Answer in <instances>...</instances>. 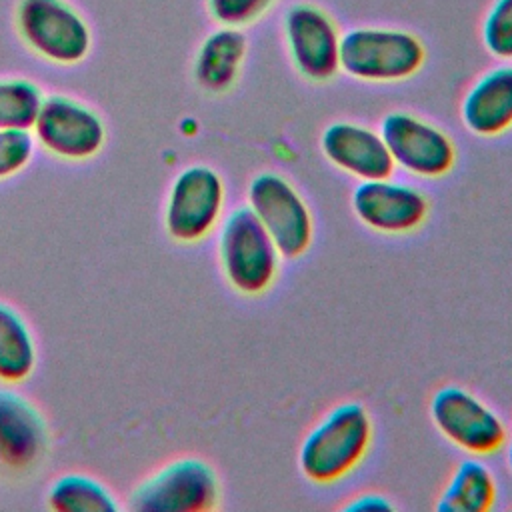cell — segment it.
Instances as JSON below:
<instances>
[{"instance_id":"obj_16","label":"cell","mask_w":512,"mask_h":512,"mask_svg":"<svg viewBox=\"0 0 512 512\" xmlns=\"http://www.w3.org/2000/svg\"><path fill=\"white\" fill-rule=\"evenodd\" d=\"M246 54L248 40L240 28H216L196 50L192 64L194 82L210 94L228 92L240 76Z\"/></svg>"},{"instance_id":"obj_21","label":"cell","mask_w":512,"mask_h":512,"mask_svg":"<svg viewBox=\"0 0 512 512\" xmlns=\"http://www.w3.org/2000/svg\"><path fill=\"white\" fill-rule=\"evenodd\" d=\"M480 36L490 56L512 62V0H492L484 14Z\"/></svg>"},{"instance_id":"obj_18","label":"cell","mask_w":512,"mask_h":512,"mask_svg":"<svg viewBox=\"0 0 512 512\" xmlns=\"http://www.w3.org/2000/svg\"><path fill=\"white\" fill-rule=\"evenodd\" d=\"M36 366V342L22 314L0 300V382L26 380Z\"/></svg>"},{"instance_id":"obj_5","label":"cell","mask_w":512,"mask_h":512,"mask_svg":"<svg viewBox=\"0 0 512 512\" xmlns=\"http://www.w3.org/2000/svg\"><path fill=\"white\" fill-rule=\"evenodd\" d=\"M246 200L282 258H298L310 248L314 218L306 200L286 176L272 170L258 172L248 182Z\"/></svg>"},{"instance_id":"obj_14","label":"cell","mask_w":512,"mask_h":512,"mask_svg":"<svg viewBox=\"0 0 512 512\" xmlns=\"http://www.w3.org/2000/svg\"><path fill=\"white\" fill-rule=\"evenodd\" d=\"M48 450V426L40 410L18 390L0 386V466L24 472Z\"/></svg>"},{"instance_id":"obj_1","label":"cell","mask_w":512,"mask_h":512,"mask_svg":"<svg viewBox=\"0 0 512 512\" xmlns=\"http://www.w3.org/2000/svg\"><path fill=\"white\" fill-rule=\"evenodd\" d=\"M372 418L364 404L348 400L330 408L302 438L298 468L312 484H334L348 476L368 454Z\"/></svg>"},{"instance_id":"obj_3","label":"cell","mask_w":512,"mask_h":512,"mask_svg":"<svg viewBox=\"0 0 512 512\" xmlns=\"http://www.w3.org/2000/svg\"><path fill=\"white\" fill-rule=\"evenodd\" d=\"M424 62V42L402 28L360 26L346 30L340 38V72L360 82H402L412 78Z\"/></svg>"},{"instance_id":"obj_25","label":"cell","mask_w":512,"mask_h":512,"mask_svg":"<svg viewBox=\"0 0 512 512\" xmlns=\"http://www.w3.org/2000/svg\"><path fill=\"white\" fill-rule=\"evenodd\" d=\"M504 450H506V464H508V470L512 472V426H510V428H506Z\"/></svg>"},{"instance_id":"obj_20","label":"cell","mask_w":512,"mask_h":512,"mask_svg":"<svg viewBox=\"0 0 512 512\" xmlns=\"http://www.w3.org/2000/svg\"><path fill=\"white\" fill-rule=\"evenodd\" d=\"M44 94L34 80L0 78V128L30 130Z\"/></svg>"},{"instance_id":"obj_2","label":"cell","mask_w":512,"mask_h":512,"mask_svg":"<svg viewBox=\"0 0 512 512\" xmlns=\"http://www.w3.org/2000/svg\"><path fill=\"white\" fill-rule=\"evenodd\" d=\"M216 254L226 282L244 296L264 294L276 280L282 254L256 214L236 206L218 224Z\"/></svg>"},{"instance_id":"obj_13","label":"cell","mask_w":512,"mask_h":512,"mask_svg":"<svg viewBox=\"0 0 512 512\" xmlns=\"http://www.w3.org/2000/svg\"><path fill=\"white\" fill-rule=\"evenodd\" d=\"M320 150L332 166L358 182L388 178L396 168L380 132L358 122L328 124L320 134Z\"/></svg>"},{"instance_id":"obj_8","label":"cell","mask_w":512,"mask_h":512,"mask_svg":"<svg viewBox=\"0 0 512 512\" xmlns=\"http://www.w3.org/2000/svg\"><path fill=\"white\" fill-rule=\"evenodd\" d=\"M436 430L472 456H488L504 446L506 424L486 402L458 384L438 388L428 404Z\"/></svg>"},{"instance_id":"obj_22","label":"cell","mask_w":512,"mask_h":512,"mask_svg":"<svg viewBox=\"0 0 512 512\" xmlns=\"http://www.w3.org/2000/svg\"><path fill=\"white\" fill-rule=\"evenodd\" d=\"M34 136L30 130L0 128V180L24 170L34 156Z\"/></svg>"},{"instance_id":"obj_11","label":"cell","mask_w":512,"mask_h":512,"mask_svg":"<svg viewBox=\"0 0 512 512\" xmlns=\"http://www.w3.org/2000/svg\"><path fill=\"white\" fill-rule=\"evenodd\" d=\"M284 46L294 70L308 82H328L340 72V30L316 4L298 2L282 16Z\"/></svg>"},{"instance_id":"obj_7","label":"cell","mask_w":512,"mask_h":512,"mask_svg":"<svg viewBox=\"0 0 512 512\" xmlns=\"http://www.w3.org/2000/svg\"><path fill=\"white\" fill-rule=\"evenodd\" d=\"M16 28L38 56L54 64H78L92 48L90 26L66 0H20Z\"/></svg>"},{"instance_id":"obj_4","label":"cell","mask_w":512,"mask_h":512,"mask_svg":"<svg viewBox=\"0 0 512 512\" xmlns=\"http://www.w3.org/2000/svg\"><path fill=\"white\" fill-rule=\"evenodd\" d=\"M220 480L196 456L176 458L140 480L128 498L134 512H208L218 506Z\"/></svg>"},{"instance_id":"obj_9","label":"cell","mask_w":512,"mask_h":512,"mask_svg":"<svg viewBox=\"0 0 512 512\" xmlns=\"http://www.w3.org/2000/svg\"><path fill=\"white\" fill-rule=\"evenodd\" d=\"M30 132L46 152L72 162L96 156L106 142L100 114L66 94L44 96Z\"/></svg>"},{"instance_id":"obj_6","label":"cell","mask_w":512,"mask_h":512,"mask_svg":"<svg viewBox=\"0 0 512 512\" xmlns=\"http://www.w3.org/2000/svg\"><path fill=\"white\" fill-rule=\"evenodd\" d=\"M226 188L222 176L208 164L182 168L166 196L164 228L180 244L204 240L222 218Z\"/></svg>"},{"instance_id":"obj_19","label":"cell","mask_w":512,"mask_h":512,"mask_svg":"<svg viewBox=\"0 0 512 512\" xmlns=\"http://www.w3.org/2000/svg\"><path fill=\"white\" fill-rule=\"evenodd\" d=\"M46 504L54 512H116L120 504L112 490L82 472H68L50 484Z\"/></svg>"},{"instance_id":"obj_12","label":"cell","mask_w":512,"mask_h":512,"mask_svg":"<svg viewBox=\"0 0 512 512\" xmlns=\"http://www.w3.org/2000/svg\"><path fill=\"white\" fill-rule=\"evenodd\" d=\"M350 206L366 228L392 236L418 230L428 216L424 192L390 176L360 180L350 194Z\"/></svg>"},{"instance_id":"obj_24","label":"cell","mask_w":512,"mask_h":512,"mask_svg":"<svg viewBox=\"0 0 512 512\" xmlns=\"http://www.w3.org/2000/svg\"><path fill=\"white\" fill-rule=\"evenodd\" d=\"M342 508L348 512H386V510H394V504L384 494L364 492V494L352 496Z\"/></svg>"},{"instance_id":"obj_15","label":"cell","mask_w":512,"mask_h":512,"mask_svg":"<svg viewBox=\"0 0 512 512\" xmlns=\"http://www.w3.org/2000/svg\"><path fill=\"white\" fill-rule=\"evenodd\" d=\"M464 128L480 138H496L512 130V64L480 74L460 102Z\"/></svg>"},{"instance_id":"obj_17","label":"cell","mask_w":512,"mask_h":512,"mask_svg":"<svg viewBox=\"0 0 512 512\" xmlns=\"http://www.w3.org/2000/svg\"><path fill=\"white\" fill-rule=\"evenodd\" d=\"M496 500V478L480 456L462 458L446 486L442 488L434 508L438 512H486Z\"/></svg>"},{"instance_id":"obj_23","label":"cell","mask_w":512,"mask_h":512,"mask_svg":"<svg viewBox=\"0 0 512 512\" xmlns=\"http://www.w3.org/2000/svg\"><path fill=\"white\" fill-rule=\"evenodd\" d=\"M276 0H206L208 14L220 26L244 28L262 18Z\"/></svg>"},{"instance_id":"obj_10","label":"cell","mask_w":512,"mask_h":512,"mask_svg":"<svg viewBox=\"0 0 512 512\" xmlns=\"http://www.w3.org/2000/svg\"><path fill=\"white\" fill-rule=\"evenodd\" d=\"M394 166L418 178L446 176L456 164L452 138L436 124L406 112L392 110L378 128Z\"/></svg>"}]
</instances>
